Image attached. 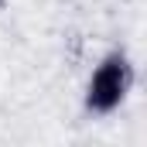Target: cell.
Instances as JSON below:
<instances>
[{
	"label": "cell",
	"instance_id": "6da1fadb",
	"mask_svg": "<svg viewBox=\"0 0 147 147\" xmlns=\"http://www.w3.org/2000/svg\"><path fill=\"white\" fill-rule=\"evenodd\" d=\"M130 89V62L123 55H110L96 65V72L89 79V92H86V106L92 113H113Z\"/></svg>",
	"mask_w": 147,
	"mask_h": 147
}]
</instances>
